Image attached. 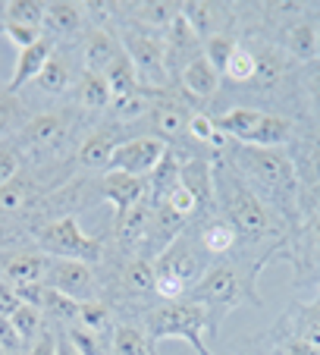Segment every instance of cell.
I'll list each match as a JSON object with an SVG mask.
<instances>
[{"label":"cell","mask_w":320,"mask_h":355,"mask_svg":"<svg viewBox=\"0 0 320 355\" xmlns=\"http://www.w3.org/2000/svg\"><path fill=\"white\" fill-rule=\"evenodd\" d=\"M120 54H123V47L110 32H91L85 41V73L104 76Z\"/></svg>","instance_id":"cell-15"},{"label":"cell","mask_w":320,"mask_h":355,"mask_svg":"<svg viewBox=\"0 0 320 355\" xmlns=\"http://www.w3.org/2000/svg\"><path fill=\"white\" fill-rule=\"evenodd\" d=\"M22 198H26V189H22V182H16V180L0 189V208L3 211H16L22 205Z\"/></svg>","instance_id":"cell-44"},{"label":"cell","mask_w":320,"mask_h":355,"mask_svg":"<svg viewBox=\"0 0 320 355\" xmlns=\"http://www.w3.org/2000/svg\"><path fill=\"white\" fill-rule=\"evenodd\" d=\"M16 173H19V157L13 151H7V148H0V189L13 182Z\"/></svg>","instance_id":"cell-45"},{"label":"cell","mask_w":320,"mask_h":355,"mask_svg":"<svg viewBox=\"0 0 320 355\" xmlns=\"http://www.w3.org/2000/svg\"><path fill=\"white\" fill-rule=\"evenodd\" d=\"M38 245L51 258H69V261H85V264L98 261L100 252H104V239L85 233L79 227V217L75 214H66L60 220L47 223L38 236Z\"/></svg>","instance_id":"cell-4"},{"label":"cell","mask_w":320,"mask_h":355,"mask_svg":"<svg viewBox=\"0 0 320 355\" xmlns=\"http://www.w3.org/2000/svg\"><path fill=\"white\" fill-rule=\"evenodd\" d=\"M0 92H3V88H0Z\"/></svg>","instance_id":"cell-57"},{"label":"cell","mask_w":320,"mask_h":355,"mask_svg":"<svg viewBox=\"0 0 320 355\" xmlns=\"http://www.w3.org/2000/svg\"><path fill=\"white\" fill-rule=\"evenodd\" d=\"M176 16H179V3H145L141 7V19L157 28H170Z\"/></svg>","instance_id":"cell-41"},{"label":"cell","mask_w":320,"mask_h":355,"mask_svg":"<svg viewBox=\"0 0 320 355\" xmlns=\"http://www.w3.org/2000/svg\"><path fill=\"white\" fill-rule=\"evenodd\" d=\"M57 355H82V352L66 340V336H60V340H57Z\"/></svg>","instance_id":"cell-53"},{"label":"cell","mask_w":320,"mask_h":355,"mask_svg":"<svg viewBox=\"0 0 320 355\" xmlns=\"http://www.w3.org/2000/svg\"><path fill=\"white\" fill-rule=\"evenodd\" d=\"M301 343H305V346H311V349H320V324H317V327H311V330H305Z\"/></svg>","instance_id":"cell-52"},{"label":"cell","mask_w":320,"mask_h":355,"mask_svg":"<svg viewBox=\"0 0 320 355\" xmlns=\"http://www.w3.org/2000/svg\"><path fill=\"white\" fill-rule=\"evenodd\" d=\"M47 261H51V258H44V255H16L13 261L7 264V277L13 280V286H22V283H44Z\"/></svg>","instance_id":"cell-24"},{"label":"cell","mask_w":320,"mask_h":355,"mask_svg":"<svg viewBox=\"0 0 320 355\" xmlns=\"http://www.w3.org/2000/svg\"><path fill=\"white\" fill-rule=\"evenodd\" d=\"M207 327H217L211 321V311L198 302H167L163 309H157L148 318V340L163 343V340H186L198 355H213L207 349L204 336Z\"/></svg>","instance_id":"cell-3"},{"label":"cell","mask_w":320,"mask_h":355,"mask_svg":"<svg viewBox=\"0 0 320 355\" xmlns=\"http://www.w3.org/2000/svg\"><path fill=\"white\" fill-rule=\"evenodd\" d=\"M148 116H151V126H154V132H157L160 141L186 135L188 132V120H192V114H188L179 101H173V98L154 101V107H151V114Z\"/></svg>","instance_id":"cell-11"},{"label":"cell","mask_w":320,"mask_h":355,"mask_svg":"<svg viewBox=\"0 0 320 355\" xmlns=\"http://www.w3.org/2000/svg\"><path fill=\"white\" fill-rule=\"evenodd\" d=\"M51 57H53V44L47 38H41L38 44L19 51V57H16V73H13V79H10L7 92L16 94L22 85H26V82H35L41 76V69L47 67V60H51Z\"/></svg>","instance_id":"cell-13"},{"label":"cell","mask_w":320,"mask_h":355,"mask_svg":"<svg viewBox=\"0 0 320 355\" xmlns=\"http://www.w3.org/2000/svg\"><path fill=\"white\" fill-rule=\"evenodd\" d=\"M22 343H26V340L16 334L13 321H10V318H0V349H3V352H16Z\"/></svg>","instance_id":"cell-46"},{"label":"cell","mask_w":320,"mask_h":355,"mask_svg":"<svg viewBox=\"0 0 320 355\" xmlns=\"http://www.w3.org/2000/svg\"><path fill=\"white\" fill-rule=\"evenodd\" d=\"M289 132H292L289 120L264 114V120H260L258 132L251 135V141H248V145H254V148H280L283 141H289Z\"/></svg>","instance_id":"cell-26"},{"label":"cell","mask_w":320,"mask_h":355,"mask_svg":"<svg viewBox=\"0 0 320 355\" xmlns=\"http://www.w3.org/2000/svg\"><path fill=\"white\" fill-rule=\"evenodd\" d=\"M286 51H289V54H292L299 63H311V60H317V57H320L317 26H314V22H295V26H289Z\"/></svg>","instance_id":"cell-19"},{"label":"cell","mask_w":320,"mask_h":355,"mask_svg":"<svg viewBox=\"0 0 320 355\" xmlns=\"http://www.w3.org/2000/svg\"><path fill=\"white\" fill-rule=\"evenodd\" d=\"M126 283L135 293H154V264L145 258H132L126 264Z\"/></svg>","instance_id":"cell-38"},{"label":"cell","mask_w":320,"mask_h":355,"mask_svg":"<svg viewBox=\"0 0 320 355\" xmlns=\"http://www.w3.org/2000/svg\"><path fill=\"white\" fill-rule=\"evenodd\" d=\"M10 321L22 340H35V334H41V309H35V305H22Z\"/></svg>","instance_id":"cell-40"},{"label":"cell","mask_w":320,"mask_h":355,"mask_svg":"<svg viewBox=\"0 0 320 355\" xmlns=\"http://www.w3.org/2000/svg\"><path fill=\"white\" fill-rule=\"evenodd\" d=\"M188 135L211 148H220L223 141H226V135L213 126V116H207V114H192V120H188Z\"/></svg>","instance_id":"cell-35"},{"label":"cell","mask_w":320,"mask_h":355,"mask_svg":"<svg viewBox=\"0 0 320 355\" xmlns=\"http://www.w3.org/2000/svg\"><path fill=\"white\" fill-rule=\"evenodd\" d=\"M123 51L132 60L141 85L160 88L167 82V51H163V44L157 38H151V35H126Z\"/></svg>","instance_id":"cell-9"},{"label":"cell","mask_w":320,"mask_h":355,"mask_svg":"<svg viewBox=\"0 0 320 355\" xmlns=\"http://www.w3.org/2000/svg\"><path fill=\"white\" fill-rule=\"evenodd\" d=\"M69 82H73V69H69V63L63 60V57L53 54L51 60H47V67L41 69L38 85L44 88V92H51V94H60V92H66L69 88Z\"/></svg>","instance_id":"cell-29"},{"label":"cell","mask_w":320,"mask_h":355,"mask_svg":"<svg viewBox=\"0 0 320 355\" xmlns=\"http://www.w3.org/2000/svg\"><path fill=\"white\" fill-rule=\"evenodd\" d=\"M19 309H22V302L16 295V289L10 283H0V318H13Z\"/></svg>","instance_id":"cell-47"},{"label":"cell","mask_w":320,"mask_h":355,"mask_svg":"<svg viewBox=\"0 0 320 355\" xmlns=\"http://www.w3.org/2000/svg\"><path fill=\"white\" fill-rule=\"evenodd\" d=\"M116 145H120V141L110 132H94L91 139H85V145H82L79 161L85 164V167H110V157H114Z\"/></svg>","instance_id":"cell-25"},{"label":"cell","mask_w":320,"mask_h":355,"mask_svg":"<svg viewBox=\"0 0 320 355\" xmlns=\"http://www.w3.org/2000/svg\"><path fill=\"white\" fill-rule=\"evenodd\" d=\"M163 35H167V38H163V51H167V57H179L186 67L192 60H198V57H204V44H201V38L192 32V26L186 22L182 10H179V16L170 22V28Z\"/></svg>","instance_id":"cell-12"},{"label":"cell","mask_w":320,"mask_h":355,"mask_svg":"<svg viewBox=\"0 0 320 355\" xmlns=\"http://www.w3.org/2000/svg\"><path fill=\"white\" fill-rule=\"evenodd\" d=\"M63 132H66V123L57 114H44L22 126V141H26L28 151H47L63 139Z\"/></svg>","instance_id":"cell-14"},{"label":"cell","mask_w":320,"mask_h":355,"mask_svg":"<svg viewBox=\"0 0 320 355\" xmlns=\"http://www.w3.org/2000/svg\"><path fill=\"white\" fill-rule=\"evenodd\" d=\"M22 126V107L19 101H16V94H10L7 88L0 92V139L7 132H13V129Z\"/></svg>","instance_id":"cell-39"},{"label":"cell","mask_w":320,"mask_h":355,"mask_svg":"<svg viewBox=\"0 0 320 355\" xmlns=\"http://www.w3.org/2000/svg\"><path fill=\"white\" fill-rule=\"evenodd\" d=\"M223 76H229L233 82H251V79H258V57H254L251 51H245L242 44H235V51H233V57H229L226 73H223Z\"/></svg>","instance_id":"cell-34"},{"label":"cell","mask_w":320,"mask_h":355,"mask_svg":"<svg viewBox=\"0 0 320 355\" xmlns=\"http://www.w3.org/2000/svg\"><path fill=\"white\" fill-rule=\"evenodd\" d=\"M233 51H235V41L229 38V35H213L211 41H204V57L211 60V67L217 69V73H226V63H229V57H233Z\"/></svg>","instance_id":"cell-36"},{"label":"cell","mask_w":320,"mask_h":355,"mask_svg":"<svg viewBox=\"0 0 320 355\" xmlns=\"http://www.w3.org/2000/svg\"><path fill=\"white\" fill-rule=\"evenodd\" d=\"M104 82H107V88H110V98H126V94H132V92H139V73H135V67H132V60L126 57V51H123L120 57H116L114 63H110V69L104 73Z\"/></svg>","instance_id":"cell-21"},{"label":"cell","mask_w":320,"mask_h":355,"mask_svg":"<svg viewBox=\"0 0 320 355\" xmlns=\"http://www.w3.org/2000/svg\"><path fill=\"white\" fill-rule=\"evenodd\" d=\"M32 355H57V336H53L51 330H41L32 346Z\"/></svg>","instance_id":"cell-50"},{"label":"cell","mask_w":320,"mask_h":355,"mask_svg":"<svg viewBox=\"0 0 320 355\" xmlns=\"http://www.w3.org/2000/svg\"><path fill=\"white\" fill-rule=\"evenodd\" d=\"M179 10H182V16H186V22L192 26V32L201 38V44L211 41L213 35H220V7L204 3V0H188Z\"/></svg>","instance_id":"cell-17"},{"label":"cell","mask_w":320,"mask_h":355,"mask_svg":"<svg viewBox=\"0 0 320 355\" xmlns=\"http://www.w3.org/2000/svg\"><path fill=\"white\" fill-rule=\"evenodd\" d=\"M79 98H82V104H85V107H94V110L107 107V104L114 101V98H110V88H107V82H104V76H98V73H85V76H82Z\"/></svg>","instance_id":"cell-33"},{"label":"cell","mask_w":320,"mask_h":355,"mask_svg":"<svg viewBox=\"0 0 320 355\" xmlns=\"http://www.w3.org/2000/svg\"><path fill=\"white\" fill-rule=\"evenodd\" d=\"M63 336H66V340L73 343V346L79 349L82 355H100V343H98L100 336L88 334V330H85V327H79V324H73V327H69Z\"/></svg>","instance_id":"cell-42"},{"label":"cell","mask_w":320,"mask_h":355,"mask_svg":"<svg viewBox=\"0 0 320 355\" xmlns=\"http://www.w3.org/2000/svg\"><path fill=\"white\" fill-rule=\"evenodd\" d=\"M41 309H44L51 318H57V321L69 324V327L79 321V302L69 299V295H63V293H57V289L44 286V302H41Z\"/></svg>","instance_id":"cell-31"},{"label":"cell","mask_w":320,"mask_h":355,"mask_svg":"<svg viewBox=\"0 0 320 355\" xmlns=\"http://www.w3.org/2000/svg\"><path fill=\"white\" fill-rule=\"evenodd\" d=\"M292 355H320V349H311V346H305V343H295L292 346Z\"/></svg>","instance_id":"cell-54"},{"label":"cell","mask_w":320,"mask_h":355,"mask_svg":"<svg viewBox=\"0 0 320 355\" xmlns=\"http://www.w3.org/2000/svg\"><path fill=\"white\" fill-rule=\"evenodd\" d=\"M167 141H160L157 135H141V139H126L116 145L110 167L107 170H120V173H132L145 180L148 173L157 170V164L167 157Z\"/></svg>","instance_id":"cell-6"},{"label":"cell","mask_w":320,"mask_h":355,"mask_svg":"<svg viewBox=\"0 0 320 355\" xmlns=\"http://www.w3.org/2000/svg\"><path fill=\"white\" fill-rule=\"evenodd\" d=\"M114 355H151V340L139 327L114 330Z\"/></svg>","instance_id":"cell-30"},{"label":"cell","mask_w":320,"mask_h":355,"mask_svg":"<svg viewBox=\"0 0 320 355\" xmlns=\"http://www.w3.org/2000/svg\"><path fill=\"white\" fill-rule=\"evenodd\" d=\"M44 13L47 3H41V0H10L7 3V22H13V26L41 28L44 26Z\"/></svg>","instance_id":"cell-28"},{"label":"cell","mask_w":320,"mask_h":355,"mask_svg":"<svg viewBox=\"0 0 320 355\" xmlns=\"http://www.w3.org/2000/svg\"><path fill=\"white\" fill-rule=\"evenodd\" d=\"M186 299L188 302H198V305H204V309H211V305H213V309H223V311L233 309V305H239V302H242L239 274H235L233 268H226V264L204 270V277H201V280L188 289Z\"/></svg>","instance_id":"cell-7"},{"label":"cell","mask_w":320,"mask_h":355,"mask_svg":"<svg viewBox=\"0 0 320 355\" xmlns=\"http://www.w3.org/2000/svg\"><path fill=\"white\" fill-rule=\"evenodd\" d=\"M44 286L69 295V299H75L79 305L82 302H94V295H98V283H94L91 268H88L85 261H69V258H53V261H47Z\"/></svg>","instance_id":"cell-8"},{"label":"cell","mask_w":320,"mask_h":355,"mask_svg":"<svg viewBox=\"0 0 320 355\" xmlns=\"http://www.w3.org/2000/svg\"><path fill=\"white\" fill-rule=\"evenodd\" d=\"M182 85H186V92L195 94V98H211V94L217 92V85H220V73L211 67L207 57H198V60H192L188 67H182Z\"/></svg>","instance_id":"cell-18"},{"label":"cell","mask_w":320,"mask_h":355,"mask_svg":"<svg viewBox=\"0 0 320 355\" xmlns=\"http://www.w3.org/2000/svg\"><path fill=\"white\" fill-rule=\"evenodd\" d=\"M160 205L167 208V214L173 217V220H186V217H192L195 211L201 208V198L179 180L176 186H170L167 192L160 195Z\"/></svg>","instance_id":"cell-22"},{"label":"cell","mask_w":320,"mask_h":355,"mask_svg":"<svg viewBox=\"0 0 320 355\" xmlns=\"http://www.w3.org/2000/svg\"><path fill=\"white\" fill-rule=\"evenodd\" d=\"M254 57H258V54H254ZM280 73H283V60H280L276 54H270V51H267L264 57H258V76H260L264 82L276 79Z\"/></svg>","instance_id":"cell-49"},{"label":"cell","mask_w":320,"mask_h":355,"mask_svg":"<svg viewBox=\"0 0 320 355\" xmlns=\"http://www.w3.org/2000/svg\"><path fill=\"white\" fill-rule=\"evenodd\" d=\"M116 233H120V242L126 248H135L148 239V233H151V208H148L145 201L116 220Z\"/></svg>","instance_id":"cell-20"},{"label":"cell","mask_w":320,"mask_h":355,"mask_svg":"<svg viewBox=\"0 0 320 355\" xmlns=\"http://www.w3.org/2000/svg\"><path fill=\"white\" fill-rule=\"evenodd\" d=\"M16 295H19L22 305H35L41 309V302H44V283H22V286H13Z\"/></svg>","instance_id":"cell-48"},{"label":"cell","mask_w":320,"mask_h":355,"mask_svg":"<svg viewBox=\"0 0 320 355\" xmlns=\"http://www.w3.org/2000/svg\"><path fill=\"white\" fill-rule=\"evenodd\" d=\"M44 26L51 28L53 35H73V32H79V28H82V10H79V3H69V0H60V3H47Z\"/></svg>","instance_id":"cell-23"},{"label":"cell","mask_w":320,"mask_h":355,"mask_svg":"<svg viewBox=\"0 0 320 355\" xmlns=\"http://www.w3.org/2000/svg\"><path fill=\"white\" fill-rule=\"evenodd\" d=\"M217 195H220V205L226 211L229 223L235 227V233L245 236H267L276 230V217L274 211L267 208V201L260 195H254L251 189L242 182L239 173L220 167L217 170Z\"/></svg>","instance_id":"cell-2"},{"label":"cell","mask_w":320,"mask_h":355,"mask_svg":"<svg viewBox=\"0 0 320 355\" xmlns=\"http://www.w3.org/2000/svg\"><path fill=\"white\" fill-rule=\"evenodd\" d=\"M317 252H320V223H317Z\"/></svg>","instance_id":"cell-55"},{"label":"cell","mask_w":320,"mask_h":355,"mask_svg":"<svg viewBox=\"0 0 320 355\" xmlns=\"http://www.w3.org/2000/svg\"><path fill=\"white\" fill-rule=\"evenodd\" d=\"M308 92H311V107H314V114L320 116V69L311 76V88H308Z\"/></svg>","instance_id":"cell-51"},{"label":"cell","mask_w":320,"mask_h":355,"mask_svg":"<svg viewBox=\"0 0 320 355\" xmlns=\"http://www.w3.org/2000/svg\"><path fill=\"white\" fill-rule=\"evenodd\" d=\"M235 236L239 233H235L233 223H207L198 239H201L204 252H211V255H226V252H233Z\"/></svg>","instance_id":"cell-27"},{"label":"cell","mask_w":320,"mask_h":355,"mask_svg":"<svg viewBox=\"0 0 320 355\" xmlns=\"http://www.w3.org/2000/svg\"><path fill=\"white\" fill-rule=\"evenodd\" d=\"M3 35H7L10 41H13L19 51H26V47H32V44H38L44 35H41V28H28V26H13V22H7L3 26Z\"/></svg>","instance_id":"cell-43"},{"label":"cell","mask_w":320,"mask_h":355,"mask_svg":"<svg viewBox=\"0 0 320 355\" xmlns=\"http://www.w3.org/2000/svg\"><path fill=\"white\" fill-rule=\"evenodd\" d=\"M151 107H154V101L148 98L145 92H132V94H126V98H116L114 101V110H116V116L120 120H139V116H145V114H151Z\"/></svg>","instance_id":"cell-37"},{"label":"cell","mask_w":320,"mask_h":355,"mask_svg":"<svg viewBox=\"0 0 320 355\" xmlns=\"http://www.w3.org/2000/svg\"><path fill=\"white\" fill-rule=\"evenodd\" d=\"M154 274L157 277H170V280H179L186 289H192L195 283L204 277V264H201V252L186 233H179L170 242L160 258L154 261Z\"/></svg>","instance_id":"cell-5"},{"label":"cell","mask_w":320,"mask_h":355,"mask_svg":"<svg viewBox=\"0 0 320 355\" xmlns=\"http://www.w3.org/2000/svg\"><path fill=\"white\" fill-rule=\"evenodd\" d=\"M235 173L248 180L245 186L254 195L260 192L267 201L280 205L283 211L299 208V176L292 170V161L283 157L276 148L239 145L235 148Z\"/></svg>","instance_id":"cell-1"},{"label":"cell","mask_w":320,"mask_h":355,"mask_svg":"<svg viewBox=\"0 0 320 355\" xmlns=\"http://www.w3.org/2000/svg\"><path fill=\"white\" fill-rule=\"evenodd\" d=\"M104 195L110 198V205L116 208V220L123 214H129L132 208H139L148 195V182L141 176L120 173V170H107L104 176Z\"/></svg>","instance_id":"cell-10"},{"label":"cell","mask_w":320,"mask_h":355,"mask_svg":"<svg viewBox=\"0 0 320 355\" xmlns=\"http://www.w3.org/2000/svg\"><path fill=\"white\" fill-rule=\"evenodd\" d=\"M260 120H264V114L260 110H229V114H220V116H213V126L220 129L226 139H235L239 145H248L251 141V135L258 132Z\"/></svg>","instance_id":"cell-16"},{"label":"cell","mask_w":320,"mask_h":355,"mask_svg":"<svg viewBox=\"0 0 320 355\" xmlns=\"http://www.w3.org/2000/svg\"><path fill=\"white\" fill-rule=\"evenodd\" d=\"M314 26H317V38H320V16H317V22H314Z\"/></svg>","instance_id":"cell-56"},{"label":"cell","mask_w":320,"mask_h":355,"mask_svg":"<svg viewBox=\"0 0 320 355\" xmlns=\"http://www.w3.org/2000/svg\"><path fill=\"white\" fill-rule=\"evenodd\" d=\"M79 327H85L88 334H94V336H104V334H110V309L107 305H100L98 299L94 302H82L79 305Z\"/></svg>","instance_id":"cell-32"}]
</instances>
